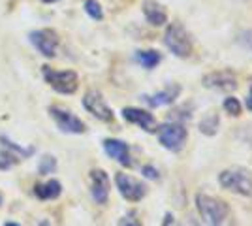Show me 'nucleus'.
I'll return each mask as SVG.
<instances>
[{"mask_svg": "<svg viewBox=\"0 0 252 226\" xmlns=\"http://www.w3.org/2000/svg\"><path fill=\"white\" fill-rule=\"evenodd\" d=\"M196 204L200 209L201 217L205 219L207 226H222L226 217H228V205L224 204L222 200L211 198L207 194H198L196 196Z\"/></svg>", "mask_w": 252, "mask_h": 226, "instance_id": "obj_1", "label": "nucleus"}, {"mask_svg": "<svg viewBox=\"0 0 252 226\" xmlns=\"http://www.w3.org/2000/svg\"><path fill=\"white\" fill-rule=\"evenodd\" d=\"M42 75L45 83L61 95H74L77 91V74L74 70H53L51 66H42Z\"/></svg>", "mask_w": 252, "mask_h": 226, "instance_id": "obj_2", "label": "nucleus"}, {"mask_svg": "<svg viewBox=\"0 0 252 226\" xmlns=\"http://www.w3.org/2000/svg\"><path fill=\"white\" fill-rule=\"evenodd\" d=\"M219 181L224 189L241 196H252V175L245 168H228L219 175Z\"/></svg>", "mask_w": 252, "mask_h": 226, "instance_id": "obj_3", "label": "nucleus"}, {"mask_svg": "<svg viewBox=\"0 0 252 226\" xmlns=\"http://www.w3.org/2000/svg\"><path fill=\"white\" fill-rule=\"evenodd\" d=\"M164 43L175 57H189L190 51H192V42H190L189 32L179 23H171L166 29Z\"/></svg>", "mask_w": 252, "mask_h": 226, "instance_id": "obj_4", "label": "nucleus"}, {"mask_svg": "<svg viewBox=\"0 0 252 226\" xmlns=\"http://www.w3.org/2000/svg\"><path fill=\"white\" fill-rule=\"evenodd\" d=\"M29 40L36 47V51L47 59H53L57 55V47H59V34L53 29H38L29 34Z\"/></svg>", "mask_w": 252, "mask_h": 226, "instance_id": "obj_5", "label": "nucleus"}, {"mask_svg": "<svg viewBox=\"0 0 252 226\" xmlns=\"http://www.w3.org/2000/svg\"><path fill=\"white\" fill-rule=\"evenodd\" d=\"M158 140L169 151H181L187 141V129L177 123H168L158 129Z\"/></svg>", "mask_w": 252, "mask_h": 226, "instance_id": "obj_6", "label": "nucleus"}, {"mask_svg": "<svg viewBox=\"0 0 252 226\" xmlns=\"http://www.w3.org/2000/svg\"><path fill=\"white\" fill-rule=\"evenodd\" d=\"M49 113H51L53 121L57 123L59 130H63L66 134H83L85 130H87L83 121L79 117H75L74 113H70L68 109L59 108V106H51Z\"/></svg>", "mask_w": 252, "mask_h": 226, "instance_id": "obj_7", "label": "nucleus"}, {"mask_svg": "<svg viewBox=\"0 0 252 226\" xmlns=\"http://www.w3.org/2000/svg\"><path fill=\"white\" fill-rule=\"evenodd\" d=\"M115 183L121 196L126 198L128 202H139L147 194V187L141 183V181L134 179L132 175H128V173H117Z\"/></svg>", "mask_w": 252, "mask_h": 226, "instance_id": "obj_8", "label": "nucleus"}, {"mask_svg": "<svg viewBox=\"0 0 252 226\" xmlns=\"http://www.w3.org/2000/svg\"><path fill=\"white\" fill-rule=\"evenodd\" d=\"M83 106L89 113H93L96 119H100V121H104V123L113 121V111L105 104V100L100 91H94V89L89 91L83 98Z\"/></svg>", "mask_w": 252, "mask_h": 226, "instance_id": "obj_9", "label": "nucleus"}, {"mask_svg": "<svg viewBox=\"0 0 252 226\" xmlns=\"http://www.w3.org/2000/svg\"><path fill=\"white\" fill-rule=\"evenodd\" d=\"M91 194L96 204L104 205L109 196V177L104 170H93L91 172Z\"/></svg>", "mask_w": 252, "mask_h": 226, "instance_id": "obj_10", "label": "nucleus"}, {"mask_svg": "<svg viewBox=\"0 0 252 226\" xmlns=\"http://www.w3.org/2000/svg\"><path fill=\"white\" fill-rule=\"evenodd\" d=\"M203 85L207 89H215V91H233L237 87V79L235 75L228 72V70H220V72H211L203 77Z\"/></svg>", "mask_w": 252, "mask_h": 226, "instance_id": "obj_11", "label": "nucleus"}, {"mask_svg": "<svg viewBox=\"0 0 252 226\" xmlns=\"http://www.w3.org/2000/svg\"><path fill=\"white\" fill-rule=\"evenodd\" d=\"M181 95V87L179 85H168L164 91H158L155 95H143V102L151 108H160V106H168L171 102H175V98Z\"/></svg>", "mask_w": 252, "mask_h": 226, "instance_id": "obj_12", "label": "nucleus"}, {"mask_svg": "<svg viewBox=\"0 0 252 226\" xmlns=\"http://www.w3.org/2000/svg\"><path fill=\"white\" fill-rule=\"evenodd\" d=\"M123 117L132 123V125H137L139 129L147 130V132H153L155 127H157V121L155 117L145 111V109H139V108H125L123 109Z\"/></svg>", "mask_w": 252, "mask_h": 226, "instance_id": "obj_13", "label": "nucleus"}, {"mask_svg": "<svg viewBox=\"0 0 252 226\" xmlns=\"http://www.w3.org/2000/svg\"><path fill=\"white\" fill-rule=\"evenodd\" d=\"M104 151L111 157L115 159L117 162H121L123 166H132V161H130V147L126 145L125 141L121 140H104Z\"/></svg>", "mask_w": 252, "mask_h": 226, "instance_id": "obj_14", "label": "nucleus"}, {"mask_svg": "<svg viewBox=\"0 0 252 226\" xmlns=\"http://www.w3.org/2000/svg\"><path fill=\"white\" fill-rule=\"evenodd\" d=\"M143 13H145L147 21L155 27H162L168 21V13L164 10V6L158 4L157 0H145L143 2Z\"/></svg>", "mask_w": 252, "mask_h": 226, "instance_id": "obj_15", "label": "nucleus"}, {"mask_svg": "<svg viewBox=\"0 0 252 226\" xmlns=\"http://www.w3.org/2000/svg\"><path fill=\"white\" fill-rule=\"evenodd\" d=\"M63 193V185L59 183L57 179H49L45 183H40L34 187V194L40 198V200H55L59 198Z\"/></svg>", "mask_w": 252, "mask_h": 226, "instance_id": "obj_16", "label": "nucleus"}, {"mask_svg": "<svg viewBox=\"0 0 252 226\" xmlns=\"http://www.w3.org/2000/svg\"><path fill=\"white\" fill-rule=\"evenodd\" d=\"M19 161H21V157H19L15 151H11L10 147H6V145L0 143V170H2V172L13 168Z\"/></svg>", "mask_w": 252, "mask_h": 226, "instance_id": "obj_17", "label": "nucleus"}, {"mask_svg": "<svg viewBox=\"0 0 252 226\" xmlns=\"http://www.w3.org/2000/svg\"><path fill=\"white\" fill-rule=\"evenodd\" d=\"M136 61L143 66V68L153 70V68L162 61V57H160V53L155 51V49H147V51H136Z\"/></svg>", "mask_w": 252, "mask_h": 226, "instance_id": "obj_18", "label": "nucleus"}, {"mask_svg": "<svg viewBox=\"0 0 252 226\" xmlns=\"http://www.w3.org/2000/svg\"><path fill=\"white\" fill-rule=\"evenodd\" d=\"M219 123H220L219 115L217 113H209V115H205L200 121V132L207 134V136H215L217 130H219Z\"/></svg>", "mask_w": 252, "mask_h": 226, "instance_id": "obj_19", "label": "nucleus"}, {"mask_svg": "<svg viewBox=\"0 0 252 226\" xmlns=\"http://www.w3.org/2000/svg\"><path fill=\"white\" fill-rule=\"evenodd\" d=\"M55 170H57V159H55V157L45 155V157L40 159V162H38V173H40V175H49V173H53Z\"/></svg>", "mask_w": 252, "mask_h": 226, "instance_id": "obj_20", "label": "nucleus"}, {"mask_svg": "<svg viewBox=\"0 0 252 226\" xmlns=\"http://www.w3.org/2000/svg\"><path fill=\"white\" fill-rule=\"evenodd\" d=\"M0 143H2V145H6V147H10L11 151H15V153H17L21 159H27V157H31L32 153H34V147L25 149V147H21V145H15V143L8 138V136H0Z\"/></svg>", "mask_w": 252, "mask_h": 226, "instance_id": "obj_21", "label": "nucleus"}, {"mask_svg": "<svg viewBox=\"0 0 252 226\" xmlns=\"http://www.w3.org/2000/svg\"><path fill=\"white\" fill-rule=\"evenodd\" d=\"M85 11L91 19L94 21H100L104 17V11H102V6L96 2V0H85Z\"/></svg>", "mask_w": 252, "mask_h": 226, "instance_id": "obj_22", "label": "nucleus"}, {"mask_svg": "<svg viewBox=\"0 0 252 226\" xmlns=\"http://www.w3.org/2000/svg\"><path fill=\"white\" fill-rule=\"evenodd\" d=\"M224 109L230 113V115H241V104H239V100L237 98H233V97H230V98H226L224 100Z\"/></svg>", "mask_w": 252, "mask_h": 226, "instance_id": "obj_23", "label": "nucleus"}, {"mask_svg": "<svg viewBox=\"0 0 252 226\" xmlns=\"http://www.w3.org/2000/svg\"><path fill=\"white\" fill-rule=\"evenodd\" d=\"M119 226H141V223H139L136 213H128L119 221Z\"/></svg>", "mask_w": 252, "mask_h": 226, "instance_id": "obj_24", "label": "nucleus"}, {"mask_svg": "<svg viewBox=\"0 0 252 226\" xmlns=\"http://www.w3.org/2000/svg\"><path fill=\"white\" fill-rule=\"evenodd\" d=\"M239 42H241L247 49L252 51V31H245V32L239 34Z\"/></svg>", "mask_w": 252, "mask_h": 226, "instance_id": "obj_25", "label": "nucleus"}, {"mask_svg": "<svg viewBox=\"0 0 252 226\" xmlns=\"http://www.w3.org/2000/svg\"><path fill=\"white\" fill-rule=\"evenodd\" d=\"M141 173H143L147 179H158V177H160V175H158V170L155 166H143V168H141Z\"/></svg>", "mask_w": 252, "mask_h": 226, "instance_id": "obj_26", "label": "nucleus"}, {"mask_svg": "<svg viewBox=\"0 0 252 226\" xmlns=\"http://www.w3.org/2000/svg\"><path fill=\"white\" fill-rule=\"evenodd\" d=\"M162 226H183L181 223H179L175 217L171 215V213H168V215L164 217V223H162Z\"/></svg>", "mask_w": 252, "mask_h": 226, "instance_id": "obj_27", "label": "nucleus"}, {"mask_svg": "<svg viewBox=\"0 0 252 226\" xmlns=\"http://www.w3.org/2000/svg\"><path fill=\"white\" fill-rule=\"evenodd\" d=\"M247 108L252 109V89H251V93H249V97H247Z\"/></svg>", "mask_w": 252, "mask_h": 226, "instance_id": "obj_28", "label": "nucleus"}, {"mask_svg": "<svg viewBox=\"0 0 252 226\" xmlns=\"http://www.w3.org/2000/svg\"><path fill=\"white\" fill-rule=\"evenodd\" d=\"M38 226H51V223H49V221H47V219H43L42 223H40V225Z\"/></svg>", "mask_w": 252, "mask_h": 226, "instance_id": "obj_29", "label": "nucleus"}, {"mask_svg": "<svg viewBox=\"0 0 252 226\" xmlns=\"http://www.w3.org/2000/svg\"><path fill=\"white\" fill-rule=\"evenodd\" d=\"M4 226H21V225H19V223H6Z\"/></svg>", "mask_w": 252, "mask_h": 226, "instance_id": "obj_30", "label": "nucleus"}, {"mask_svg": "<svg viewBox=\"0 0 252 226\" xmlns=\"http://www.w3.org/2000/svg\"><path fill=\"white\" fill-rule=\"evenodd\" d=\"M42 2H45V4H53V2H59V0H42Z\"/></svg>", "mask_w": 252, "mask_h": 226, "instance_id": "obj_31", "label": "nucleus"}, {"mask_svg": "<svg viewBox=\"0 0 252 226\" xmlns=\"http://www.w3.org/2000/svg\"><path fill=\"white\" fill-rule=\"evenodd\" d=\"M0 204H2V196H0Z\"/></svg>", "mask_w": 252, "mask_h": 226, "instance_id": "obj_32", "label": "nucleus"}]
</instances>
